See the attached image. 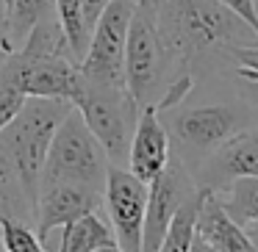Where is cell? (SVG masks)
I'll return each mask as SVG.
<instances>
[{
	"label": "cell",
	"instance_id": "obj_1",
	"mask_svg": "<svg viewBox=\"0 0 258 252\" xmlns=\"http://www.w3.org/2000/svg\"><path fill=\"white\" fill-rule=\"evenodd\" d=\"M156 23L175 78L191 75V67L208 53L244 47L247 34H252L244 20L219 6L217 0H158Z\"/></svg>",
	"mask_w": 258,
	"mask_h": 252
},
{
	"label": "cell",
	"instance_id": "obj_2",
	"mask_svg": "<svg viewBox=\"0 0 258 252\" xmlns=\"http://www.w3.org/2000/svg\"><path fill=\"white\" fill-rule=\"evenodd\" d=\"M73 108L70 100H56V97H28L20 114L0 130V147L12 158L17 178L28 194L31 205L36 211V197H39L42 169L50 150V141L56 136V128L67 111Z\"/></svg>",
	"mask_w": 258,
	"mask_h": 252
},
{
	"label": "cell",
	"instance_id": "obj_3",
	"mask_svg": "<svg viewBox=\"0 0 258 252\" xmlns=\"http://www.w3.org/2000/svg\"><path fill=\"white\" fill-rule=\"evenodd\" d=\"M161 122L169 139L178 141L180 163L195 172L217 147H222L230 136L250 128L247 111L230 103H211V106H191V108H167Z\"/></svg>",
	"mask_w": 258,
	"mask_h": 252
},
{
	"label": "cell",
	"instance_id": "obj_4",
	"mask_svg": "<svg viewBox=\"0 0 258 252\" xmlns=\"http://www.w3.org/2000/svg\"><path fill=\"white\" fill-rule=\"evenodd\" d=\"M108 166H111V161H108L103 144L86 128L84 117L75 108H70L50 141L39 189L50 183H78L103 191Z\"/></svg>",
	"mask_w": 258,
	"mask_h": 252
},
{
	"label": "cell",
	"instance_id": "obj_5",
	"mask_svg": "<svg viewBox=\"0 0 258 252\" xmlns=\"http://www.w3.org/2000/svg\"><path fill=\"white\" fill-rule=\"evenodd\" d=\"M70 103L84 117L95 139L103 144L108 161L114 166H122L128 161L131 136H134V125L139 117V108L134 106L128 92L119 86H100L81 78Z\"/></svg>",
	"mask_w": 258,
	"mask_h": 252
},
{
	"label": "cell",
	"instance_id": "obj_6",
	"mask_svg": "<svg viewBox=\"0 0 258 252\" xmlns=\"http://www.w3.org/2000/svg\"><path fill=\"white\" fill-rule=\"evenodd\" d=\"M158 6H136L128 28V45H125V92L134 106H156L161 89V75L169 69L167 53H164L161 36L156 23Z\"/></svg>",
	"mask_w": 258,
	"mask_h": 252
},
{
	"label": "cell",
	"instance_id": "obj_7",
	"mask_svg": "<svg viewBox=\"0 0 258 252\" xmlns=\"http://www.w3.org/2000/svg\"><path fill=\"white\" fill-rule=\"evenodd\" d=\"M131 0H111L97 23L92 25L89 47L81 58V78L100 86H119L125 89V45H128V28L134 17Z\"/></svg>",
	"mask_w": 258,
	"mask_h": 252
},
{
	"label": "cell",
	"instance_id": "obj_8",
	"mask_svg": "<svg viewBox=\"0 0 258 252\" xmlns=\"http://www.w3.org/2000/svg\"><path fill=\"white\" fill-rule=\"evenodd\" d=\"M103 205L114 230V241L125 252H142V224L147 211V183L128 166H108L103 186Z\"/></svg>",
	"mask_w": 258,
	"mask_h": 252
},
{
	"label": "cell",
	"instance_id": "obj_9",
	"mask_svg": "<svg viewBox=\"0 0 258 252\" xmlns=\"http://www.w3.org/2000/svg\"><path fill=\"white\" fill-rule=\"evenodd\" d=\"M197 191V183L191 172L178 161L169 158L167 169L147 186V211H145V224H142V252H158L164 244L169 224L175 213L180 211L186 200Z\"/></svg>",
	"mask_w": 258,
	"mask_h": 252
},
{
	"label": "cell",
	"instance_id": "obj_10",
	"mask_svg": "<svg viewBox=\"0 0 258 252\" xmlns=\"http://www.w3.org/2000/svg\"><path fill=\"white\" fill-rule=\"evenodd\" d=\"M197 189L222 191L233 180L258 178V125L239 130L191 172Z\"/></svg>",
	"mask_w": 258,
	"mask_h": 252
},
{
	"label": "cell",
	"instance_id": "obj_11",
	"mask_svg": "<svg viewBox=\"0 0 258 252\" xmlns=\"http://www.w3.org/2000/svg\"><path fill=\"white\" fill-rule=\"evenodd\" d=\"M103 205V191L89 189L78 183H50L42 186L36 197V211H34V230L39 238L47 244L53 230L75 222L84 213H95Z\"/></svg>",
	"mask_w": 258,
	"mask_h": 252
},
{
	"label": "cell",
	"instance_id": "obj_12",
	"mask_svg": "<svg viewBox=\"0 0 258 252\" xmlns=\"http://www.w3.org/2000/svg\"><path fill=\"white\" fill-rule=\"evenodd\" d=\"M169 133L161 122V114L156 106H145L136 117L134 136L128 147V169L150 186L169 163Z\"/></svg>",
	"mask_w": 258,
	"mask_h": 252
},
{
	"label": "cell",
	"instance_id": "obj_13",
	"mask_svg": "<svg viewBox=\"0 0 258 252\" xmlns=\"http://www.w3.org/2000/svg\"><path fill=\"white\" fill-rule=\"evenodd\" d=\"M195 235L206 241L214 252H258L247 230L236 219H230V213L219 205L217 194L206 189H203L200 211H197Z\"/></svg>",
	"mask_w": 258,
	"mask_h": 252
},
{
	"label": "cell",
	"instance_id": "obj_14",
	"mask_svg": "<svg viewBox=\"0 0 258 252\" xmlns=\"http://www.w3.org/2000/svg\"><path fill=\"white\" fill-rule=\"evenodd\" d=\"M114 241V230L95 213H84L61 227V244L56 252H97Z\"/></svg>",
	"mask_w": 258,
	"mask_h": 252
},
{
	"label": "cell",
	"instance_id": "obj_15",
	"mask_svg": "<svg viewBox=\"0 0 258 252\" xmlns=\"http://www.w3.org/2000/svg\"><path fill=\"white\" fill-rule=\"evenodd\" d=\"M50 17H56V0H9L3 31H6V39L12 45V50L23 45L25 36L42 20H50Z\"/></svg>",
	"mask_w": 258,
	"mask_h": 252
},
{
	"label": "cell",
	"instance_id": "obj_16",
	"mask_svg": "<svg viewBox=\"0 0 258 252\" xmlns=\"http://www.w3.org/2000/svg\"><path fill=\"white\" fill-rule=\"evenodd\" d=\"M0 219H23L34 222V205L17 178L12 158L0 147Z\"/></svg>",
	"mask_w": 258,
	"mask_h": 252
},
{
	"label": "cell",
	"instance_id": "obj_17",
	"mask_svg": "<svg viewBox=\"0 0 258 252\" xmlns=\"http://www.w3.org/2000/svg\"><path fill=\"white\" fill-rule=\"evenodd\" d=\"M219 205L230 213L239 224L258 222V178H241L225 186L222 191H214Z\"/></svg>",
	"mask_w": 258,
	"mask_h": 252
},
{
	"label": "cell",
	"instance_id": "obj_18",
	"mask_svg": "<svg viewBox=\"0 0 258 252\" xmlns=\"http://www.w3.org/2000/svg\"><path fill=\"white\" fill-rule=\"evenodd\" d=\"M56 20L61 25V34L67 39V50L73 56V61L81 64V58L86 56L89 34H92L84 20V0H56Z\"/></svg>",
	"mask_w": 258,
	"mask_h": 252
},
{
	"label": "cell",
	"instance_id": "obj_19",
	"mask_svg": "<svg viewBox=\"0 0 258 252\" xmlns=\"http://www.w3.org/2000/svg\"><path fill=\"white\" fill-rule=\"evenodd\" d=\"M200 200H203V189H197L195 194L180 205V211L175 213V219H172V224H169L167 235H164V244H161V249H158V252H189L191 249Z\"/></svg>",
	"mask_w": 258,
	"mask_h": 252
},
{
	"label": "cell",
	"instance_id": "obj_20",
	"mask_svg": "<svg viewBox=\"0 0 258 252\" xmlns=\"http://www.w3.org/2000/svg\"><path fill=\"white\" fill-rule=\"evenodd\" d=\"M0 244L3 252H50L31 222L23 219H0Z\"/></svg>",
	"mask_w": 258,
	"mask_h": 252
},
{
	"label": "cell",
	"instance_id": "obj_21",
	"mask_svg": "<svg viewBox=\"0 0 258 252\" xmlns=\"http://www.w3.org/2000/svg\"><path fill=\"white\" fill-rule=\"evenodd\" d=\"M25 100H28V97L20 89H14V86H9V83H0V130L20 114V108L25 106Z\"/></svg>",
	"mask_w": 258,
	"mask_h": 252
},
{
	"label": "cell",
	"instance_id": "obj_22",
	"mask_svg": "<svg viewBox=\"0 0 258 252\" xmlns=\"http://www.w3.org/2000/svg\"><path fill=\"white\" fill-rule=\"evenodd\" d=\"M217 3L225 6L228 12H233L239 20H244L247 28H250L258 39V3L255 0H217Z\"/></svg>",
	"mask_w": 258,
	"mask_h": 252
},
{
	"label": "cell",
	"instance_id": "obj_23",
	"mask_svg": "<svg viewBox=\"0 0 258 252\" xmlns=\"http://www.w3.org/2000/svg\"><path fill=\"white\" fill-rule=\"evenodd\" d=\"M230 56L236 58V75L258 78V45L236 47V50H230Z\"/></svg>",
	"mask_w": 258,
	"mask_h": 252
},
{
	"label": "cell",
	"instance_id": "obj_24",
	"mask_svg": "<svg viewBox=\"0 0 258 252\" xmlns=\"http://www.w3.org/2000/svg\"><path fill=\"white\" fill-rule=\"evenodd\" d=\"M241 80V89H244V95L250 97V103L258 108V78H244V75H239Z\"/></svg>",
	"mask_w": 258,
	"mask_h": 252
},
{
	"label": "cell",
	"instance_id": "obj_25",
	"mask_svg": "<svg viewBox=\"0 0 258 252\" xmlns=\"http://www.w3.org/2000/svg\"><path fill=\"white\" fill-rule=\"evenodd\" d=\"M12 53V45H9V39H6V31L0 28V64H3V58Z\"/></svg>",
	"mask_w": 258,
	"mask_h": 252
},
{
	"label": "cell",
	"instance_id": "obj_26",
	"mask_svg": "<svg viewBox=\"0 0 258 252\" xmlns=\"http://www.w3.org/2000/svg\"><path fill=\"white\" fill-rule=\"evenodd\" d=\"M241 227L247 230V235H250V241L255 244V249H258V222H250V224H241Z\"/></svg>",
	"mask_w": 258,
	"mask_h": 252
},
{
	"label": "cell",
	"instance_id": "obj_27",
	"mask_svg": "<svg viewBox=\"0 0 258 252\" xmlns=\"http://www.w3.org/2000/svg\"><path fill=\"white\" fill-rule=\"evenodd\" d=\"M189 252H214V249H211V246H208L203 238H197V235H195V241H191V249H189Z\"/></svg>",
	"mask_w": 258,
	"mask_h": 252
},
{
	"label": "cell",
	"instance_id": "obj_28",
	"mask_svg": "<svg viewBox=\"0 0 258 252\" xmlns=\"http://www.w3.org/2000/svg\"><path fill=\"white\" fill-rule=\"evenodd\" d=\"M6 23V0H0V28Z\"/></svg>",
	"mask_w": 258,
	"mask_h": 252
},
{
	"label": "cell",
	"instance_id": "obj_29",
	"mask_svg": "<svg viewBox=\"0 0 258 252\" xmlns=\"http://www.w3.org/2000/svg\"><path fill=\"white\" fill-rule=\"evenodd\" d=\"M97 252H125V249H119L117 244H108V246H103V249H97Z\"/></svg>",
	"mask_w": 258,
	"mask_h": 252
},
{
	"label": "cell",
	"instance_id": "obj_30",
	"mask_svg": "<svg viewBox=\"0 0 258 252\" xmlns=\"http://www.w3.org/2000/svg\"><path fill=\"white\" fill-rule=\"evenodd\" d=\"M6 6H9V0H6Z\"/></svg>",
	"mask_w": 258,
	"mask_h": 252
}]
</instances>
